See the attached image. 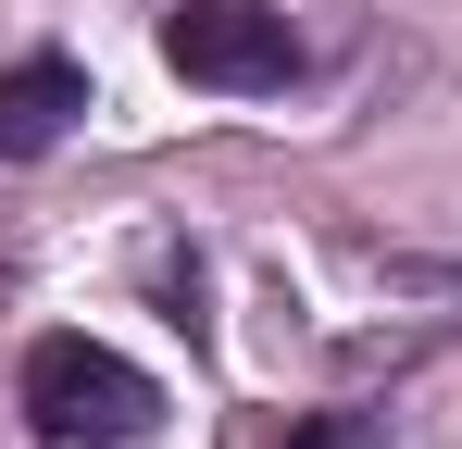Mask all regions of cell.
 Wrapping results in <instances>:
<instances>
[{
    "label": "cell",
    "mask_w": 462,
    "mask_h": 449,
    "mask_svg": "<svg viewBox=\"0 0 462 449\" xmlns=\"http://www.w3.org/2000/svg\"><path fill=\"white\" fill-rule=\"evenodd\" d=\"M162 63L188 87H288L300 75V25L275 0H175L162 13Z\"/></svg>",
    "instance_id": "7a4b0ae2"
},
{
    "label": "cell",
    "mask_w": 462,
    "mask_h": 449,
    "mask_svg": "<svg viewBox=\"0 0 462 449\" xmlns=\"http://www.w3.org/2000/svg\"><path fill=\"white\" fill-rule=\"evenodd\" d=\"M288 449H375V412H325V425H300Z\"/></svg>",
    "instance_id": "277c9868"
},
{
    "label": "cell",
    "mask_w": 462,
    "mask_h": 449,
    "mask_svg": "<svg viewBox=\"0 0 462 449\" xmlns=\"http://www.w3.org/2000/svg\"><path fill=\"white\" fill-rule=\"evenodd\" d=\"M88 113V75L63 50H38V63H0V162H38V150L63 138Z\"/></svg>",
    "instance_id": "3957f363"
},
{
    "label": "cell",
    "mask_w": 462,
    "mask_h": 449,
    "mask_svg": "<svg viewBox=\"0 0 462 449\" xmlns=\"http://www.w3.org/2000/svg\"><path fill=\"white\" fill-rule=\"evenodd\" d=\"M25 412L51 449H138L162 425V387L100 337H38L25 350Z\"/></svg>",
    "instance_id": "6da1fadb"
}]
</instances>
